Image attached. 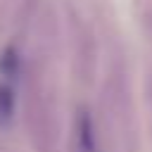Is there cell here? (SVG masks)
Here are the masks:
<instances>
[{
  "instance_id": "cell-2",
  "label": "cell",
  "mask_w": 152,
  "mask_h": 152,
  "mask_svg": "<svg viewBox=\"0 0 152 152\" xmlns=\"http://www.w3.org/2000/svg\"><path fill=\"white\" fill-rule=\"evenodd\" d=\"M69 24V40H71V55H74V71L83 83L93 81L95 66H97V45L90 26L81 19L78 12L69 10L66 17Z\"/></svg>"
},
{
  "instance_id": "cell-1",
  "label": "cell",
  "mask_w": 152,
  "mask_h": 152,
  "mask_svg": "<svg viewBox=\"0 0 152 152\" xmlns=\"http://www.w3.org/2000/svg\"><path fill=\"white\" fill-rule=\"evenodd\" d=\"M24 71V97L21 114L26 138L33 152H57L59 142V107L55 100L52 83L45 74L43 59H26Z\"/></svg>"
}]
</instances>
